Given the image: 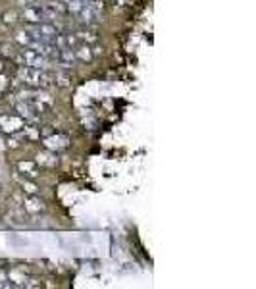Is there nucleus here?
<instances>
[{"mask_svg": "<svg viewBox=\"0 0 256 289\" xmlns=\"http://www.w3.org/2000/svg\"><path fill=\"white\" fill-rule=\"evenodd\" d=\"M21 56H23V62L29 66V67H35V69H44L48 66V58L43 56V54H39L31 46H23Z\"/></svg>", "mask_w": 256, "mask_h": 289, "instance_id": "f257e3e1", "label": "nucleus"}, {"mask_svg": "<svg viewBox=\"0 0 256 289\" xmlns=\"http://www.w3.org/2000/svg\"><path fill=\"white\" fill-rule=\"evenodd\" d=\"M25 124H23V120L20 118V116H14V114H2L0 116V128L2 131H6V133H18V131H21Z\"/></svg>", "mask_w": 256, "mask_h": 289, "instance_id": "f03ea898", "label": "nucleus"}, {"mask_svg": "<svg viewBox=\"0 0 256 289\" xmlns=\"http://www.w3.org/2000/svg\"><path fill=\"white\" fill-rule=\"evenodd\" d=\"M60 67H64V69H69L71 66L77 62V58H75V52H73V48H69V46H64V48H58V54H56V58H54Z\"/></svg>", "mask_w": 256, "mask_h": 289, "instance_id": "7ed1b4c3", "label": "nucleus"}, {"mask_svg": "<svg viewBox=\"0 0 256 289\" xmlns=\"http://www.w3.org/2000/svg\"><path fill=\"white\" fill-rule=\"evenodd\" d=\"M23 20H25L29 25H37V23L44 22V16H43V6L29 4V6L23 10Z\"/></svg>", "mask_w": 256, "mask_h": 289, "instance_id": "20e7f679", "label": "nucleus"}, {"mask_svg": "<svg viewBox=\"0 0 256 289\" xmlns=\"http://www.w3.org/2000/svg\"><path fill=\"white\" fill-rule=\"evenodd\" d=\"M67 143H69V139L65 137V135H60V133H56V135H48V137H44V147L48 149V151H60V149H65L67 147Z\"/></svg>", "mask_w": 256, "mask_h": 289, "instance_id": "39448f33", "label": "nucleus"}, {"mask_svg": "<svg viewBox=\"0 0 256 289\" xmlns=\"http://www.w3.org/2000/svg\"><path fill=\"white\" fill-rule=\"evenodd\" d=\"M16 112H18V116H20L21 120H25L27 124H35V122L39 120V116L33 112L29 102H18V104H16Z\"/></svg>", "mask_w": 256, "mask_h": 289, "instance_id": "423d86ee", "label": "nucleus"}, {"mask_svg": "<svg viewBox=\"0 0 256 289\" xmlns=\"http://www.w3.org/2000/svg\"><path fill=\"white\" fill-rule=\"evenodd\" d=\"M18 172L27 176L29 179H33V178L39 176V164L35 160H20L18 162Z\"/></svg>", "mask_w": 256, "mask_h": 289, "instance_id": "0eeeda50", "label": "nucleus"}, {"mask_svg": "<svg viewBox=\"0 0 256 289\" xmlns=\"http://www.w3.org/2000/svg\"><path fill=\"white\" fill-rule=\"evenodd\" d=\"M23 206H25V210L31 212V214H37V212H43V210H44V202H43V199H39L37 195H27L25 200H23Z\"/></svg>", "mask_w": 256, "mask_h": 289, "instance_id": "6e6552de", "label": "nucleus"}, {"mask_svg": "<svg viewBox=\"0 0 256 289\" xmlns=\"http://www.w3.org/2000/svg\"><path fill=\"white\" fill-rule=\"evenodd\" d=\"M77 16H79V22H81L83 25H91V23H95L96 18H98V14H96L93 8H89L87 4L77 12Z\"/></svg>", "mask_w": 256, "mask_h": 289, "instance_id": "1a4fd4ad", "label": "nucleus"}, {"mask_svg": "<svg viewBox=\"0 0 256 289\" xmlns=\"http://www.w3.org/2000/svg\"><path fill=\"white\" fill-rule=\"evenodd\" d=\"M75 52V58L77 60H81V62H91L93 60V50H91V46L89 44H77V48L73 50Z\"/></svg>", "mask_w": 256, "mask_h": 289, "instance_id": "9d476101", "label": "nucleus"}, {"mask_svg": "<svg viewBox=\"0 0 256 289\" xmlns=\"http://www.w3.org/2000/svg\"><path fill=\"white\" fill-rule=\"evenodd\" d=\"M75 37L81 41V43H85V44H91V43H96L98 41V35L95 31H91V29H79V31L75 33Z\"/></svg>", "mask_w": 256, "mask_h": 289, "instance_id": "9b49d317", "label": "nucleus"}, {"mask_svg": "<svg viewBox=\"0 0 256 289\" xmlns=\"http://www.w3.org/2000/svg\"><path fill=\"white\" fill-rule=\"evenodd\" d=\"M37 158H39V164H43V166H54V164L58 162L56 153H54V151H48V149H46L44 153H41Z\"/></svg>", "mask_w": 256, "mask_h": 289, "instance_id": "f8f14e48", "label": "nucleus"}, {"mask_svg": "<svg viewBox=\"0 0 256 289\" xmlns=\"http://www.w3.org/2000/svg\"><path fill=\"white\" fill-rule=\"evenodd\" d=\"M21 133L25 135V139H29V141H37V139H41V129L35 128L33 124H27L25 122V126L21 128Z\"/></svg>", "mask_w": 256, "mask_h": 289, "instance_id": "ddd939ff", "label": "nucleus"}, {"mask_svg": "<svg viewBox=\"0 0 256 289\" xmlns=\"http://www.w3.org/2000/svg\"><path fill=\"white\" fill-rule=\"evenodd\" d=\"M14 39H16V43H18L20 46H29V44L33 43V37L25 31V29H23V31L16 33V35H14Z\"/></svg>", "mask_w": 256, "mask_h": 289, "instance_id": "4468645a", "label": "nucleus"}, {"mask_svg": "<svg viewBox=\"0 0 256 289\" xmlns=\"http://www.w3.org/2000/svg\"><path fill=\"white\" fill-rule=\"evenodd\" d=\"M21 187H23V193H27V195H37L39 193V187L33 183L29 178H23L21 179Z\"/></svg>", "mask_w": 256, "mask_h": 289, "instance_id": "2eb2a0df", "label": "nucleus"}, {"mask_svg": "<svg viewBox=\"0 0 256 289\" xmlns=\"http://www.w3.org/2000/svg\"><path fill=\"white\" fill-rule=\"evenodd\" d=\"M52 79H54V83H56L58 87H67V85H69V81H71V79H69V75L64 73V71H58Z\"/></svg>", "mask_w": 256, "mask_h": 289, "instance_id": "dca6fc26", "label": "nucleus"}, {"mask_svg": "<svg viewBox=\"0 0 256 289\" xmlns=\"http://www.w3.org/2000/svg\"><path fill=\"white\" fill-rule=\"evenodd\" d=\"M4 22L6 23H14L16 22V12H6L4 14Z\"/></svg>", "mask_w": 256, "mask_h": 289, "instance_id": "f3484780", "label": "nucleus"}, {"mask_svg": "<svg viewBox=\"0 0 256 289\" xmlns=\"http://www.w3.org/2000/svg\"><path fill=\"white\" fill-rule=\"evenodd\" d=\"M41 284H37V280H29V284H25V288H39Z\"/></svg>", "mask_w": 256, "mask_h": 289, "instance_id": "a211bd4d", "label": "nucleus"}]
</instances>
